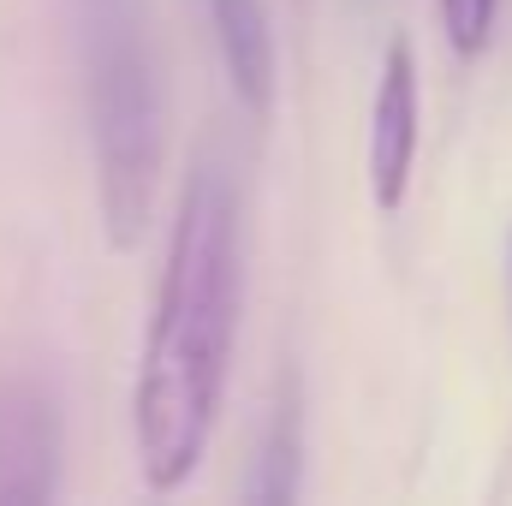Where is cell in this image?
I'll list each match as a JSON object with an SVG mask.
<instances>
[{
	"label": "cell",
	"mask_w": 512,
	"mask_h": 506,
	"mask_svg": "<svg viewBox=\"0 0 512 506\" xmlns=\"http://www.w3.org/2000/svg\"><path fill=\"white\" fill-rule=\"evenodd\" d=\"M78 72L102 233L114 251H137L155 227L167 161V78L149 0H78Z\"/></svg>",
	"instance_id": "7a4b0ae2"
},
{
	"label": "cell",
	"mask_w": 512,
	"mask_h": 506,
	"mask_svg": "<svg viewBox=\"0 0 512 506\" xmlns=\"http://www.w3.org/2000/svg\"><path fill=\"white\" fill-rule=\"evenodd\" d=\"M298 459H304V447H298V405L280 399L274 423H268V441L256 453V471H251L256 501H292L298 495Z\"/></svg>",
	"instance_id": "8992f818"
},
{
	"label": "cell",
	"mask_w": 512,
	"mask_h": 506,
	"mask_svg": "<svg viewBox=\"0 0 512 506\" xmlns=\"http://www.w3.org/2000/svg\"><path fill=\"white\" fill-rule=\"evenodd\" d=\"M209 24H215L221 60H227V78H233V96L245 102V114L262 126L274 114V84H280L274 30H268L262 0H209Z\"/></svg>",
	"instance_id": "5b68a950"
},
{
	"label": "cell",
	"mask_w": 512,
	"mask_h": 506,
	"mask_svg": "<svg viewBox=\"0 0 512 506\" xmlns=\"http://www.w3.org/2000/svg\"><path fill=\"white\" fill-rule=\"evenodd\" d=\"M239 310H245L239 179L233 161L203 143L173 203V233L137 346V381H131L137 471L155 495L185 489L209 459V435L233 381Z\"/></svg>",
	"instance_id": "6da1fadb"
},
{
	"label": "cell",
	"mask_w": 512,
	"mask_h": 506,
	"mask_svg": "<svg viewBox=\"0 0 512 506\" xmlns=\"http://www.w3.org/2000/svg\"><path fill=\"white\" fill-rule=\"evenodd\" d=\"M417 131H423V84H417V48L405 36H393L382 54V78H376V102H370V149H364V173H370V197L376 209L393 215L411 191V167H417Z\"/></svg>",
	"instance_id": "3957f363"
},
{
	"label": "cell",
	"mask_w": 512,
	"mask_h": 506,
	"mask_svg": "<svg viewBox=\"0 0 512 506\" xmlns=\"http://www.w3.org/2000/svg\"><path fill=\"white\" fill-rule=\"evenodd\" d=\"M60 483V417L36 381H0V506H42Z\"/></svg>",
	"instance_id": "277c9868"
},
{
	"label": "cell",
	"mask_w": 512,
	"mask_h": 506,
	"mask_svg": "<svg viewBox=\"0 0 512 506\" xmlns=\"http://www.w3.org/2000/svg\"><path fill=\"white\" fill-rule=\"evenodd\" d=\"M435 18H441V36L459 60H477L489 42H495V24H501V0H435Z\"/></svg>",
	"instance_id": "52a82bcc"
}]
</instances>
